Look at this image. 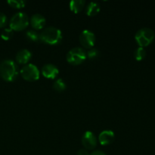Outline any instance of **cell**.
Returning <instances> with one entry per match:
<instances>
[{
	"label": "cell",
	"mask_w": 155,
	"mask_h": 155,
	"mask_svg": "<svg viewBox=\"0 0 155 155\" xmlns=\"http://www.w3.org/2000/svg\"><path fill=\"white\" fill-rule=\"evenodd\" d=\"M154 32L153 30L148 27H144L138 30L135 36L137 43L140 45V47H145L150 45L154 39Z\"/></svg>",
	"instance_id": "3957f363"
},
{
	"label": "cell",
	"mask_w": 155,
	"mask_h": 155,
	"mask_svg": "<svg viewBox=\"0 0 155 155\" xmlns=\"http://www.w3.org/2000/svg\"><path fill=\"white\" fill-rule=\"evenodd\" d=\"M0 76L7 82L16 80L18 76V66L14 61L7 59L0 63Z\"/></svg>",
	"instance_id": "6da1fadb"
},
{
	"label": "cell",
	"mask_w": 155,
	"mask_h": 155,
	"mask_svg": "<svg viewBox=\"0 0 155 155\" xmlns=\"http://www.w3.org/2000/svg\"><path fill=\"white\" fill-rule=\"evenodd\" d=\"M7 2L11 7L15 8H24L26 4V2L24 1V0H8Z\"/></svg>",
	"instance_id": "ac0fdd59"
},
{
	"label": "cell",
	"mask_w": 155,
	"mask_h": 155,
	"mask_svg": "<svg viewBox=\"0 0 155 155\" xmlns=\"http://www.w3.org/2000/svg\"><path fill=\"white\" fill-rule=\"evenodd\" d=\"M21 74L25 80L33 82L39 78L40 72L36 65L33 64H27L21 68Z\"/></svg>",
	"instance_id": "8992f818"
},
{
	"label": "cell",
	"mask_w": 155,
	"mask_h": 155,
	"mask_svg": "<svg viewBox=\"0 0 155 155\" xmlns=\"http://www.w3.org/2000/svg\"><path fill=\"white\" fill-rule=\"evenodd\" d=\"M31 58L32 53L29 50L25 49V48L18 51L16 54L17 62L18 64H27L31 59Z\"/></svg>",
	"instance_id": "7c38bea8"
},
{
	"label": "cell",
	"mask_w": 155,
	"mask_h": 155,
	"mask_svg": "<svg viewBox=\"0 0 155 155\" xmlns=\"http://www.w3.org/2000/svg\"><path fill=\"white\" fill-rule=\"evenodd\" d=\"M29 24V19L27 15L24 12H18L15 14L11 18L10 28L12 30L21 31L24 30Z\"/></svg>",
	"instance_id": "277c9868"
},
{
	"label": "cell",
	"mask_w": 155,
	"mask_h": 155,
	"mask_svg": "<svg viewBox=\"0 0 155 155\" xmlns=\"http://www.w3.org/2000/svg\"><path fill=\"white\" fill-rule=\"evenodd\" d=\"M89 155H106L103 151H99V150H97V151H94L93 152L91 153Z\"/></svg>",
	"instance_id": "603a6c76"
},
{
	"label": "cell",
	"mask_w": 155,
	"mask_h": 155,
	"mask_svg": "<svg viewBox=\"0 0 155 155\" xmlns=\"http://www.w3.org/2000/svg\"><path fill=\"white\" fill-rule=\"evenodd\" d=\"M26 37L30 42H37L39 40V35L35 30H30L26 33Z\"/></svg>",
	"instance_id": "2e32d148"
},
{
	"label": "cell",
	"mask_w": 155,
	"mask_h": 155,
	"mask_svg": "<svg viewBox=\"0 0 155 155\" xmlns=\"http://www.w3.org/2000/svg\"><path fill=\"white\" fill-rule=\"evenodd\" d=\"M7 23V17L4 13L0 12V28L4 27Z\"/></svg>",
	"instance_id": "44dd1931"
},
{
	"label": "cell",
	"mask_w": 155,
	"mask_h": 155,
	"mask_svg": "<svg viewBox=\"0 0 155 155\" xmlns=\"http://www.w3.org/2000/svg\"><path fill=\"white\" fill-rule=\"evenodd\" d=\"M100 5L98 2H91L87 5L86 9V13L88 16H95L99 12Z\"/></svg>",
	"instance_id": "4fadbf2b"
},
{
	"label": "cell",
	"mask_w": 155,
	"mask_h": 155,
	"mask_svg": "<svg viewBox=\"0 0 155 155\" xmlns=\"http://www.w3.org/2000/svg\"><path fill=\"white\" fill-rule=\"evenodd\" d=\"M86 51L80 47H75L68 52L66 56L68 63L72 65H78L86 59Z\"/></svg>",
	"instance_id": "5b68a950"
},
{
	"label": "cell",
	"mask_w": 155,
	"mask_h": 155,
	"mask_svg": "<svg viewBox=\"0 0 155 155\" xmlns=\"http://www.w3.org/2000/svg\"><path fill=\"white\" fill-rule=\"evenodd\" d=\"M82 144L86 149H94L97 145L96 136L92 132L86 131L82 137Z\"/></svg>",
	"instance_id": "ba28073f"
},
{
	"label": "cell",
	"mask_w": 155,
	"mask_h": 155,
	"mask_svg": "<svg viewBox=\"0 0 155 155\" xmlns=\"http://www.w3.org/2000/svg\"><path fill=\"white\" fill-rule=\"evenodd\" d=\"M53 89L57 92H63L66 89V83L62 79H58L53 84Z\"/></svg>",
	"instance_id": "9a60e30c"
},
{
	"label": "cell",
	"mask_w": 155,
	"mask_h": 155,
	"mask_svg": "<svg viewBox=\"0 0 155 155\" xmlns=\"http://www.w3.org/2000/svg\"><path fill=\"white\" fill-rule=\"evenodd\" d=\"M80 44L86 48H92L95 45V36L89 30H84L80 35Z\"/></svg>",
	"instance_id": "52a82bcc"
},
{
	"label": "cell",
	"mask_w": 155,
	"mask_h": 155,
	"mask_svg": "<svg viewBox=\"0 0 155 155\" xmlns=\"http://www.w3.org/2000/svg\"><path fill=\"white\" fill-rule=\"evenodd\" d=\"M85 1L83 0H74L70 2V9L74 13H79L83 9L85 6Z\"/></svg>",
	"instance_id": "5bb4252c"
},
{
	"label": "cell",
	"mask_w": 155,
	"mask_h": 155,
	"mask_svg": "<svg viewBox=\"0 0 155 155\" xmlns=\"http://www.w3.org/2000/svg\"><path fill=\"white\" fill-rule=\"evenodd\" d=\"M45 18L40 14H35L30 18V24L36 30H41L45 25Z\"/></svg>",
	"instance_id": "8fae6325"
},
{
	"label": "cell",
	"mask_w": 155,
	"mask_h": 155,
	"mask_svg": "<svg viewBox=\"0 0 155 155\" xmlns=\"http://www.w3.org/2000/svg\"><path fill=\"white\" fill-rule=\"evenodd\" d=\"M146 55V51L142 47H139L134 51V57L137 61H142Z\"/></svg>",
	"instance_id": "e0dca14e"
},
{
	"label": "cell",
	"mask_w": 155,
	"mask_h": 155,
	"mask_svg": "<svg viewBox=\"0 0 155 155\" xmlns=\"http://www.w3.org/2000/svg\"><path fill=\"white\" fill-rule=\"evenodd\" d=\"M42 74L47 79H55L59 74V70L52 64H45L42 68Z\"/></svg>",
	"instance_id": "9c48e42d"
},
{
	"label": "cell",
	"mask_w": 155,
	"mask_h": 155,
	"mask_svg": "<svg viewBox=\"0 0 155 155\" xmlns=\"http://www.w3.org/2000/svg\"><path fill=\"white\" fill-rule=\"evenodd\" d=\"M114 133L111 130H104L98 136V140L101 145H108L114 140Z\"/></svg>",
	"instance_id": "30bf717a"
},
{
	"label": "cell",
	"mask_w": 155,
	"mask_h": 155,
	"mask_svg": "<svg viewBox=\"0 0 155 155\" xmlns=\"http://www.w3.org/2000/svg\"><path fill=\"white\" fill-rule=\"evenodd\" d=\"M77 155H89V154L86 149H80L77 152Z\"/></svg>",
	"instance_id": "7402d4cb"
},
{
	"label": "cell",
	"mask_w": 155,
	"mask_h": 155,
	"mask_svg": "<svg viewBox=\"0 0 155 155\" xmlns=\"http://www.w3.org/2000/svg\"><path fill=\"white\" fill-rule=\"evenodd\" d=\"M14 32L11 28H5L2 31L1 37L5 40H8L13 36Z\"/></svg>",
	"instance_id": "d6986e66"
},
{
	"label": "cell",
	"mask_w": 155,
	"mask_h": 155,
	"mask_svg": "<svg viewBox=\"0 0 155 155\" xmlns=\"http://www.w3.org/2000/svg\"><path fill=\"white\" fill-rule=\"evenodd\" d=\"M99 54V51L97 48H90L89 51L86 52V57L89 58V59H95L98 56Z\"/></svg>",
	"instance_id": "ffe728a7"
},
{
	"label": "cell",
	"mask_w": 155,
	"mask_h": 155,
	"mask_svg": "<svg viewBox=\"0 0 155 155\" xmlns=\"http://www.w3.org/2000/svg\"><path fill=\"white\" fill-rule=\"evenodd\" d=\"M39 39L48 45H57L62 40V33L60 29L48 27L39 34Z\"/></svg>",
	"instance_id": "7a4b0ae2"
}]
</instances>
